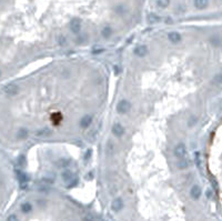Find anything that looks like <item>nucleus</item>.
Returning a JSON list of instances; mask_svg holds the SVG:
<instances>
[{
	"label": "nucleus",
	"instance_id": "obj_1",
	"mask_svg": "<svg viewBox=\"0 0 222 221\" xmlns=\"http://www.w3.org/2000/svg\"><path fill=\"white\" fill-rule=\"evenodd\" d=\"M130 109H131V103L123 99V100H120V101L118 102V105H117V111L120 113V115H124V113H127L130 111Z\"/></svg>",
	"mask_w": 222,
	"mask_h": 221
},
{
	"label": "nucleus",
	"instance_id": "obj_2",
	"mask_svg": "<svg viewBox=\"0 0 222 221\" xmlns=\"http://www.w3.org/2000/svg\"><path fill=\"white\" fill-rule=\"evenodd\" d=\"M175 156L178 158V159H183L187 155V148L186 146L183 143H178V145L175 147Z\"/></svg>",
	"mask_w": 222,
	"mask_h": 221
},
{
	"label": "nucleus",
	"instance_id": "obj_3",
	"mask_svg": "<svg viewBox=\"0 0 222 221\" xmlns=\"http://www.w3.org/2000/svg\"><path fill=\"white\" fill-rule=\"evenodd\" d=\"M19 87L15 84H8L4 87V92L8 96H15L18 94Z\"/></svg>",
	"mask_w": 222,
	"mask_h": 221
},
{
	"label": "nucleus",
	"instance_id": "obj_4",
	"mask_svg": "<svg viewBox=\"0 0 222 221\" xmlns=\"http://www.w3.org/2000/svg\"><path fill=\"white\" fill-rule=\"evenodd\" d=\"M16 174H17V177H18V179H19V182H20L21 189L27 188V182H28V180H29L28 176H27L25 172H22V171H20V170H16Z\"/></svg>",
	"mask_w": 222,
	"mask_h": 221
},
{
	"label": "nucleus",
	"instance_id": "obj_5",
	"mask_svg": "<svg viewBox=\"0 0 222 221\" xmlns=\"http://www.w3.org/2000/svg\"><path fill=\"white\" fill-rule=\"evenodd\" d=\"M70 30L72 31L73 33H79L81 30V21L80 19L75 18L70 21Z\"/></svg>",
	"mask_w": 222,
	"mask_h": 221
},
{
	"label": "nucleus",
	"instance_id": "obj_6",
	"mask_svg": "<svg viewBox=\"0 0 222 221\" xmlns=\"http://www.w3.org/2000/svg\"><path fill=\"white\" fill-rule=\"evenodd\" d=\"M61 179L63 180V182H66V183H68L69 182H72L73 180H76V178H75V174L71 172V171L69 170H65L63 172L61 173Z\"/></svg>",
	"mask_w": 222,
	"mask_h": 221
},
{
	"label": "nucleus",
	"instance_id": "obj_7",
	"mask_svg": "<svg viewBox=\"0 0 222 221\" xmlns=\"http://www.w3.org/2000/svg\"><path fill=\"white\" fill-rule=\"evenodd\" d=\"M135 54L137 57H144L147 54H148V48L144 45H141V46H137L133 50Z\"/></svg>",
	"mask_w": 222,
	"mask_h": 221
},
{
	"label": "nucleus",
	"instance_id": "obj_8",
	"mask_svg": "<svg viewBox=\"0 0 222 221\" xmlns=\"http://www.w3.org/2000/svg\"><path fill=\"white\" fill-rule=\"evenodd\" d=\"M124 128L121 126L120 123H114L112 126V134L116 136V137H121L124 134Z\"/></svg>",
	"mask_w": 222,
	"mask_h": 221
},
{
	"label": "nucleus",
	"instance_id": "obj_9",
	"mask_svg": "<svg viewBox=\"0 0 222 221\" xmlns=\"http://www.w3.org/2000/svg\"><path fill=\"white\" fill-rule=\"evenodd\" d=\"M201 193H202V190H201V188L199 186H193L192 188H191V190H190V196L194 200L199 199L201 197Z\"/></svg>",
	"mask_w": 222,
	"mask_h": 221
},
{
	"label": "nucleus",
	"instance_id": "obj_10",
	"mask_svg": "<svg viewBox=\"0 0 222 221\" xmlns=\"http://www.w3.org/2000/svg\"><path fill=\"white\" fill-rule=\"evenodd\" d=\"M168 39L170 40V42H172V44H178L181 41V35L177 31H172L168 35Z\"/></svg>",
	"mask_w": 222,
	"mask_h": 221
},
{
	"label": "nucleus",
	"instance_id": "obj_11",
	"mask_svg": "<svg viewBox=\"0 0 222 221\" xmlns=\"http://www.w3.org/2000/svg\"><path fill=\"white\" fill-rule=\"evenodd\" d=\"M91 122H92V116H90V115H86V116H84L82 118H81L80 127L84 128H84H88L91 124Z\"/></svg>",
	"mask_w": 222,
	"mask_h": 221
},
{
	"label": "nucleus",
	"instance_id": "obj_12",
	"mask_svg": "<svg viewBox=\"0 0 222 221\" xmlns=\"http://www.w3.org/2000/svg\"><path fill=\"white\" fill-rule=\"evenodd\" d=\"M111 208H112L113 211H120L122 208H123V202L120 198H117L112 201L111 203Z\"/></svg>",
	"mask_w": 222,
	"mask_h": 221
},
{
	"label": "nucleus",
	"instance_id": "obj_13",
	"mask_svg": "<svg viewBox=\"0 0 222 221\" xmlns=\"http://www.w3.org/2000/svg\"><path fill=\"white\" fill-rule=\"evenodd\" d=\"M193 5L197 9H205L209 5V0H193Z\"/></svg>",
	"mask_w": 222,
	"mask_h": 221
},
{
	"label": "nucleus",
	"instance_id": "obj_14",
	"mask_svg": "<svg viewBox=\"0 0 222 221\" xmlns=\"http://www.w3.org/2000/svg\"><path fill=\"white\" fill-rule=\"evenodd\" d=\"M101 35L103 38H109L111 35H112V28L109 27V26H106V27H103L101 30Z\"/></svg>",
	"mask_w": 222,
	"mask_h": 221
},
{
	"label": "nucleus",
	"instance_id": "obj_15",
	"mask_svg": "<svg viewBox=\"0 0 222 221\" xmlns=\"http://www.w3.org/2000/svg\"><path fill=\"white\" fill-rule=\"evenodd\" d=\"M188 167H189V161L186 159H180L178 162H177V168L180 169V170H184V169Z\"/></svg>",
	"mask_w": 222,
	"mask_h": 221
},
{
	"label": "nucleus",
	"instance_id": "obj_16",
	"mask_svg": "<svg viewBox=\"0 0 222 221\" xmlns=\"http://www.w3.org/2000/svg\"><path fill=\"white\" fill-rule=\"evenodd\" d=\"M27 137H28V130L25 129V128L19 129L18 132H17V138L20 139V140H23V139H26Z\"/></svg>",
	"mask_w": 222,
	"mask_h": 221
},
{
	"label": "nucleus",
	"instance_id": "obj_17",
	"mask_svg": "<svg viewBox=\"0 0 222 221\" xmlns=\"http://www.w3.org/2000/svg\"><path fill=\"white\" fill-rule=\"evenodd\" d=\"M32 210V206H31V203L29 202H25L21 204V211L22 212H25V213H28L30 211Z\"/></svg>",
	"mask_w": 222,
	"mask_h": 221
},
{
	"label": "nucleus",
	"instance_id": "obj_18",
	"mask_svg": "<svg viewBox=\"0 0 222 221\" xmlns=\"http://www.w3.org/2000/svg\"><path fill=\"white\" fill-rule=\"evenodd\" d=\"M51 134V130L48 129V128H44V129H41L37 132V136L38 137H47V136H50Z\"/></svg>",
	"mask_w": 222,
	"mask_h": 221
},
{
	"label": "nucleus",
	"instance_id": "obj_19",
	"mask_svg": "<svg viewBox=\"0 0 222 221\" xmlns=\"http://www.w3.org/2000/svg\"><path fill=\"white\" fill-rule=\"evenodd\" d=\"M213 84L218 86V87H222V73H220V75L214 77V79H213Z\"/></svg>",
	"mask_w": 222,
	"mask_h": 221
},
{
	"label": "nucleus",
	"instance_id": "obj_20",
	"mask_svg": "<svg viewBox=\"0 0 222 221\" xmlns=\"http://www.w3.org/2000/svg\"><path fill=\"white\" fill-rule=\"evenodd\" d=\"M170 4V0H157V5L160 8H167Z\"/></svg>",
	"mask_w": 222,
	"mask_h": 221
},
{
	"label": "nucleus",
	"instance_id": "obj_21",
	"mask_svg": "<svg viewBox=\"0 0 222 221\" xmlns=\"http://www.w3.org/2000/svg\"><path fill=\"white\" fill-rule=\"evenodd\" d=\"M210 41H211V44L213 45V46H219V45H220V42H221V40H220V38H219L218 36L211 37Z\"/></svg>",
	"mask_w": 222,
	"mask_h": 221
},
{
	"label": "nucleus",
	"instance_id": "obj_22",
	"mask_svg": "<svg viewBox=\"0 0 222 221\" xmlns=\"http://www.w3.org/2000/svg\"><path fill=\"white\" fill-rule=\"evenodd\" d=\"M114 11H116L117 14H119V15H123L124 12H126V9H124L123 6H117L114 8Z\"/></svg>",
	"mask_w": 222,
	"mask_h": 221
},
{
	"label": "nucleus",
	"instance_id": "obj_23",
	"mask_svg": "<svg viewBox=\"0 0 222 221\" xmlns=\"http://www.w3.org/2000/svg\"><path fill=\"white\" fill-rule=\"evenodd\" d=\"M69 164H70V161L66 159L59 160V163H58L59 167H67V166H69Z\"/></svg>",
	"mask_w": 222,
	"mask_h": 221
},
{
	"label": "nucleus",
	"instance_id": "obj_24",
	"mask_svg": "<svg viewBox=\"0 0 222 221\" xmlns=\"http://www.w3.org/2000/svg\"><path fill=\"white\" fill-rule=\"evenodd\" d=\"M160 20V18L158 17V16L156 15H150L149 16V21L150 22H157V21H159Z\"/></svg>",
	"mask_w": 222,
	"mask_h": 221
},
{
	"label": "nucleus",
	"instance_id": "obj_25",
	"mask_svg": "<svg viewBox=\"0 0 222 221\" xmlns=\"http://www.w3.org/2000/svg\"><path fill=\"white\" fill-rule=\"evenodd\" d=\"M58 44L60 45V46H65L66 45V38L63 36H59L58 37Z\"/></svg>",
	"mask_w": 222,
	"mask_h": 221
},
{
	"label": "nucleus",
	"instance_id": "obj_26",
	"mask_svg": "<svg viewBox=\"0 0 222 221\" xmlns=\"http://www.w3.org/2000/svg\"><path fill=\"white\" fill-rule=\"evenodd\" d=\"M7 221H19V219L16 214H10V216L7 218Z\"/></svg>",
	"mask_w": 222,
	"mask_h": 221
},
{
	"label": "nucleus",
	"instance_id": "obj_27",
	"mask_svg": "<svg viewBox=\"0 0 222 221\" xmlns=\"http://www.w3.org/2000/svg\"><path fill=\"white\" fill-rule=\"evenodd\" d=\"M91 152H92L91 150H88L87 152H86V155H84V160H88L89 158H90V157H91Z\"/></svg>",
	"mask_w": 222,
	"mask_h": 221
},
{
	"label": "nucleus",
	"instance_id": "obj_28",
	"mask_svg": "<svg viewBox=\"0 0 222 221\" xmlns=\"http://www.w3.org/2000/svg\"><path fill=\"white\" fill-rule=\"evenodd\" d=\"M84 221H96L95 219L92 217H90V216H88V217H84Z\"/></svg>",
	"mask_w": 222,
	"mask_h": 221
},
{
	"label": "nucleus",
	"instance_id": "obj_29",
	"mask_svg": "<svg viewBox=\"0 0 222 221\" xmlns=\"http://www.w3.org/2000/svg\"><path fill=\"white\" fill-rule=\"evenodd\" d=\"M113 71H114L116 73H119L120 72V69H119L118 66H113Z\"/></svg>",
	"mask_w": 222,
	"mask_h": 221
}]
</instances>
